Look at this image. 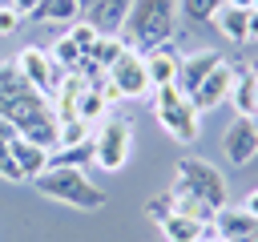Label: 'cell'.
<instances>
[{"label": "cell", "instance_id": "11", "mask_svg": "<svg viewBox=\"0 0 258 242\" xmlns=\"http://www.w3.org/2000/svg\"><path fill=\"white\" fill-rule=\"evenodd\" d=\"M129 4L133 0H93V4L81 8V20H89L101 36H109V32H121V24L129 16Z\"/></svg>", "mask_w": 258, "mask_h": 242}, {"label": "cell", "instance_id": "3", "mask_svg": "<svg viewBox=\"0 0 258 242\" xmlns=\"http://www.w3.org/2000/svg\"><path fill=\"white\" fill-rule=\"evenodd\" d=\"M153 117H157V125H161L173 141H181V145L198 141V133H202V113L194 109V101H189L177 85L153 89Z\"/></svg>", "mask_w": 258, "mask_h": 242}, {"label": "cell", "instance_id": "21", "mask_svg": "<svg viewBox=\"0 0 258 242\" xmlns=\"http://www.w3.org/2000/svg\"><path fill=\"white\" fill-rule=\"evenodd\" d=\"M109 113V101H105V93H101V85H85L81 89V101H77V117L81 121H101Z\"/></svg>", "mask_w": 258, "mask_h": 242}, {"label": "cell", "instance_id": "27", "mask_svg": "<svg viewBox=\"0 0 258 242\" xmlns=\"http://www.w3.org/2000/svg\"><path fill=\"white\" fill-rule=\"evenodd\" d=\"M20 28V12L12 4H0V36H12Z\"/></svg>", "mask_w": 258, "mask_h": 242}, {"label": "cell", "instance_id": "13", "mask_svg": "<svg viewBox=\"0 0 258 242\" xmlns=\"http://www.w3.org/2000/svg\"><path fill=\"white\" fill-rule=\"evenodd\" d=\"M234 105L238 117H258V73L254 69H238L234 73V89L226 97Z\"/></svg>", "mask_w": 258, "mask_h": 242}, {"label": "cell", "instance_id": "34", "mask_svg": "<svg viewBox=\"0 0 258 242\" xmlns=\"http://www.w3.org/2000/svg\"><path fill=\"white\" fill-rule=\"evenodd\" d=\"M254 73H258V69H254Z\"/></svg>", "mask_w": 258, "mask_h": 242}, {"label": "cell", "instance_id": "7", "mask_svg": "<svg viewBox=\"0 0 258 242\" xmlns=\"http://www.w3.org/2000/svg\"><path fill=\"white\" fill-rule=\"evenodd\" d=\"M16 69H20L24 81H28L40 97H48V101L60 93V85H64V77H69V73H64L44 48H36V44H24V48L16 52Z\"/></svg>", "mask_w": 258, "mask_h": 242}, {"label": "cell", "instance_id": "31", "mask_svg": "<svg viewBox=\"0 0 258 242\" xmlns=\"http://www.w3.org/2000/svg\"><path fill=\"white\" fill-rule=\"evenodd\" d=\"M246 32H250V40H258V8H250V16H246Z\"/></svg>", "mask_w": 258, "mask_h": 242}, {"label": "cell", "instance_id": "10", "mask_svg": "<svg viewBox=\"0 0 258 242\" xmlns=\"http://www.w3.org/2000/svg\"><path fill=\"white\" fill-rule=\"evenodd\" d=\"M234 73H238V69H234L230 60H222V65H218V69H214V73H210V77L198 85V93L189 97V101H194V109H198V113L218 109V105L230 97V89H234Z\"/></svg>", "mask_w": 258, "mask_h": 242}, {"label": "cell", "instance_id": "20", "mask_svg": "<svg viewBox=\"0 0 258 242\" xmlns=\"http://www.w3.org/2000/svg\"><path fill=\"white\" fill-rule=\"evenodd\" d=\"M89 161H97V145H93V137L81 141V145H60V149L48 153V165H77V169H85Z\"/></svg>", "mask_w": 258, "mask_h": 242}, {"label": "cell", "instance_id": "16", "mask_svg": "<svg viewBox=\"0 0 258 242\" xmlns=\"http://www.w3.org/2000/svg\"><path fill=\"white\" fill-rule=\"evenodd\" d=\"M246 8H234V4H222L218 12H214V28L226 36V40H234V44H242V40H250V32H246Z\"/></svg>", "mask_w": 258, "mask_h": 242}, {"label": "cell", "instance_id": "6", "mask_svg": "<svg viewBox=\"0 0 258 242\" xmlns=\"http://www.w3.org/2000/svg\"><path fill=\"white\" fill-rule=\"evenodd\" d=\"M93 145H97V165L105 173H121L129 153H133V125L117 113H105L101 129L93 133Z\"/></svg>", "mask_w": 258, "mask_h": 242}, {"label": "cell", "instance_id": "29", "mask_svg": "<svg viewBox=\"0 0 258 242\" xmlns=\"http://www.w3.org/2000/svg\"><path fill=\"white\" fill-rule=\"evenodd\" d=\"M4 4H12V8H16V12H20V16H32V12H36V4H40V0H4Z\"/></svg>", "mask_w": 258, "mask_h": 242}, {"label": "cell", "instance_id": "2", "mask_svg": "<svg viewBox=\"0 0 258 242\" xmlns=\"http://www.w3.org/2000/svg\"><path fill=\"white\" fill-rule=\"evenodd\" d=\"M32 190L44 194V198H52V202L77 206V210H101L109 202V194L101 186H93L89 173L77 169V165H48L44 173L32 177Z\"/></svg>", "mask_w": 258, "mask_h": 242}, {"label": "cell", "instance_id": "23", "mask_svg": "<svg viewBox=\"0 0 258 242\" xmlns=\"http://www.w3.org/2000/svg\"><path fill=\"white\" fill-rule=\"evenodd\" d=\"M48 56H52V60H56L64 73H81V69H85V52H81V48H77L69 36H56V44L48 48Z\"/></svg>", "mask_w": 258, "mask_h": 242}, {"label": "cell", "instance_id": "5", "mask_svg": "<svg viewBox=\"0 0 258 242\" xmlns=\"http://www.w3.org/2000/svg\"><path fill=\"white\" fill-rule=\"evenodd\" d=\"M173 190H185L194 194L198 202H206L210 210H222L226 198H230V186H226V173L202 157H181L177 161V177H173Z\"/></svg>", "mask_w": 258, "mask_h": 242}, {"label": "cell", "instance_id": "4", "mask_svg": "<svg viewBox=\"0 0 258 242\" xmlns=\"http://www.w3.org/2000/svg\"><path fill=\"white\" fill-rule=\"evenodd\" d=\"M101 93H105L109 105H113V101H137V97H149L153 85H149V73H145V52L125 48V52L105 69Z\"/></svg>", "mask_w": 258, "mask_h": 242}, {"label": "cell", "instance_id": "24", "mask_svg": "<svg viewBox=\"0 0 258 242\" xmlns=\"http://www.w3.org/2000/svg\"><path fill=\"white\" fill-rule=\"evenodd\" d=\"M89 137H93V125H89V121H81V117L60 121V141H56V149H60V145H81V141H89Z\"/></svg>", "mask_w": 258, "mask_h": 242}, {"label": "cell", "instance_id": "26", "mask_svg": "<svg viewBox=\"0 0 258 242\" xmlns=\"http://www.w3.org/2000/svg\"><path fill=\"white\" fill-rule=\"evenodd\" d=\"M0 177L4 182H24V173H20V165H16V157H12V145L8 141H0Z\"/></svg>", "mask_w": 258, "mask_h": 242}, {"label": "cell", "instance_id": "12", "mask_svg": "<svg viewBox=\"0 0 258 242\" xmlns=\"http://www.w3.org/2000/svg\"><path fill=\"white\" fill-rule=\"evenodd\" d=\"M177 69H181V52H173L169 44L145 52V73H149V85H153V89L177 85Z\"/></svg>", "mask_w": 258, "mask_h": 242}, {"label": "cell", "instance_id": "18", "mask_svg": "<svg viewBox=\"0 0 258 242\" xmlns=\"http://www.w3.org/2000/svg\"><path fill=\"white\" fill-rule=\"evenodd\" d=\"M125 48H129V44L121 40V32H109V36H97V44L89 48V56H85V65H97V69L105 73V69H109V65H113V60H117V56H121Z\"/></svg>", "mask_w": 258, "mask_h": 242}, {"label": "cell", "instance_id": "25", "mask_svg": "<svg viewBox=\"0 0 258 242\" xmlns=\"http://www.w3.org/2000/svg\"><path fill=\"white\" fill-rule=\"evenodd\" d=\"M64 36H69V40H73V44H77V48H81V52H85V56H89V48H93V44H97V36H101V32H97V28H93V24H89V20H73V24H69V32H64Z\"/></svg>", "mask_w": 258, "mask_h": 242}, {"label": "cell", "instance_id": "14", "mask_svg": "<svg viewBox=\"0 0 258 242\" xmlns=\"http://www.w3.org/2000/svg\"><path fill=\"white\" fill-rule=\"evenodd\" d=\"M8 145H12V157H16L20 173H24V182H32L36 173L48 169V149H44V145H36V141H28V137H20V133H16Z\"/></svg>", "mask_w": 258, "mask_h": 242}, {"label": "cell", "instance_id": "33", "mask_svg": "<svg viewBox=\"0 0 258 242\" xmlns=\"http://www.w3.org/2000/svg\"><path fill=\"white\" fill-rule=\"evenodd\" d=\"M254 8H258V0H254Z\"/></svg>", "mask_w": 258, "mask_h": 242}, {"label": "cell", "instance_id": "22", "mask_svg": "<svg viewBox=\"0 0 258 242\" xmlns=\"http://www.w3.org/2000/svg\"><path fill=\"white\" fill-rule=\"evenodd\" d=\"M222 4H226V0H177V16L198 28V24H210Z\"/></svg>", "mask_w": 258, "mask_h": 242}, {"label": "cell", "instance_id": "28", "mask_svg": "<svg viewBox=\"0 0 258 242\" xmlns=\"http://www.w3.org/2000/svg\"><path fill=\"white\" fill-rule=\"evenodd\" d=\"M145 210H149V218H153V222H161V218H169V214H173V198H169V194H165V198H149V206H145Z\"/></svg>", "mask_w": 258, "mask_h": 242}, {"label": "cell", "instance_id": "15", "mask_svg": "<svg viewBox=\"0 0 258 242\" xmlns=\"http://www.w3.org/2000/svg\"><path fill=\"white\" fill-rule=\"evenodd\" d=\"M254 226H258V218H250L246 210H230V206H222V210L214 214V230H218V238H226V242L246 238Z\"/></svg>", "mask_w": 258, "mask_h": 242}, {"label": "cell", "instance_id": "32", "mask_svg": "<svg viewBox=\"0 0 258 242\" xmlns=\"http://www.w3.org/2000/svg\"><path fill=\"white\" fill-rule=\"evenodd\" d=\"M226 4H234V8H246V12L254 8V0H226Z\"/></svg>", "mask_w": 258, "mask_h": 242}, {"label": "cell", "instance_id": "19", "mask_svg": "<svg viewBox=\"0 0 258 242\" xmlns=\"http://www.w3.org/2000/svg\"><path fill=\"white\" fill-rule=\"evenodd\" d=\"M157 226H161L165 242H198L206 222H198V218H181V214H169V218H161Z\"/></svg>", "mask_w": 258, "mask_h": 242}, {"label": "cell", "instance_id": "8", "mask_svg": "<svg viewBox=\"0 0 258 242\" xmlns=\"http://www.w3.org/2000/svg\"><path fill=\"white\" fill-rule=\"evenodd\" d=\"M222 153L230 165H250L258 157V117H234L222 133Z\"/></svg>", "mask_w": 258, "mask_h": 242}, {"label": "cell", "instance_id": "1", "mask_svg": "<svg viewBox=\"0 0 258 242\" xmlns=\"http://www.w3.org/2000/svg\"><path fill=\"white\" fill-rule=\"evenodd\" d=\"M173 32H177V0H133L121 24V40L137 52L169 44Z\"/></svg>", "mask_w": 258, "mask_h": 242}, {"label": "cell", "instance_id": "17", "mask_svg": "<svg viewBox=\"0 0 258 242\" xmlns=\"http://www.w3.org/2000/svg\"><path fill=\"white\" fill-rule=\"evenodd\" d=\"M32 20H44V24H73L81 20V4L77 0H40Z\"/></svg>", "mask_w": 258, "mask_h": 242}, {"label": "cell", "instance_id": "30", "mask_svg": "<svg viewBox=\"0 0 258 242\" xmlns=\"http://www.w3.org/2000/svg\"><path fill=\"white\" fill-rule=\"evenodd\" d=\"M242 210H246L250 218H258V190H250V194H246V202H242Z\"/></svg>", "mask_w": 258, "mask_h": 242}, {"label": "cell", "instance_id": "9", "mask_svg": "<svg viewBox=\"0 0 258 242\" xmlns=\"http://www.w3.org/2000/svg\"><path fill=\"white\" fill-rule=\"evenodd\" d=\"M218 65H222V52H218V48L185 52V56H181V69H177V89H181L185 97H194V93H198V85H202Z\"/></svg>", "mask_w": 258, "mask_h": 242}]
</instances>
